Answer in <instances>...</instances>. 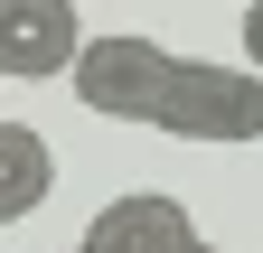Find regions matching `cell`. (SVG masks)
<instances>
[{
  "label": "cell",
  "mask_w": 263,
  "mask_h": 253,
  "mask_svg": "<svg viewBox=\"0 0 263 253\" xmlns=\"http://www.w3.org/2000/svg\"><path fill=\"white\" fill-rule=\"evenodd\" d=\"M47 197H57V150L28 132V122H0V225L38 216Z\"/></svg>",
  "instance_id": "obj_5"
},
{
  "label": "cell",
  "mask_w": 263,
  "mask_h": 253,
  "mask_svg": "<svg viewBox=\"0 0 263 253\" xmlns=\"http://www.w3.org/2000/svg\"><path fill=\"white\" fill-rule=\"evenodd\" d=\"M188 244H197L188 206L160 187H132V197L94 206V225H85V253H188Z\"/></svg>",
  "instance_id": "obj_4"
},
{
  "label": "cell",
  "mask_w": 263,
  "mask_h": 253,
  "mask_svg": "<svg viewBox=\"0 0 263 253\" xmlns=\"http://www.w3.org/2000/svg\"><path fill=\"white\" fill-rule=\"evenodd\" d=\"M66 253H85V244H66Z\"/></svg>",
  "instance_id": "obj_8"
},
{
  "label": "cell",
  "mask_w": 263,
  "mask_h": 253,
  "mask_svg": "<svg viewBox=\"0 0 263 253\" xmlns=\"http://www.w3.org/2000/svg\"><path fill=\"white\" fill-rule=\"evenodd\" d=\"M170 66H179V47H160L151 28H113V38H85L76 94H85V113H104V122H160Z\"/></svg>",
  "instance_id": "obj_2"
},
{
  "label": "cell",
  "mask_w": 263,
  "mask_h": 253,
  "mask_svg": "<svg viewBox=\"0 0 263 253\" xmlns=\"http://www.w3.org/2000/svg\"><path fill=\"white\" fill-rule=\"evenodd\" d=\"M245 66L263 75V0H245Z\"/></svg>",
  "instance_id": "obj_6"
},
{
  "label": "cell",
  "mask_w": 263,
  "mask_h": 253,
  "mask_svg": "<svg viewBox=\"0 0 263 253\" xmlns=\"http://www.w3.org/2000/svg\"><path fill=\"white\" fill-rule=\"evenodd\" d=\"M188 253H216V244H207V235H197V244H188Z\"/></svg>",
  "instance_id": "obj_7"
},
{
  "label": "cell",
  "mask_w": 263,
  "mask_h": 253,
  "mask_svg": "<svg viewBox=\"0 0 263 253\" xmlns=\"http://www.w3.org/2000/svg\"><path fill=\"white\" fill-rule=\"evenodd\" d=\"M76 56H85L76 0H0V75H10V85L76 75Z\"/></svg>",
  "instance_id": "obj_3"
},
{
  "label": "cell",
  "mask_w": 263,
  "mask_h": 253,
  "mask_svg": "<svg viewBox=\"0 0 263 253\" xmlns=\"http://www.w3.org/2000/svg\"><path fill=\"white\" fill-rule=\"evenodd\" d=\"M151 132L207 141V150H245V141H263V75H254V66H216V56H179Z\"/></svg>",
  "instance_id": "obj_1"
}]
</instances>
